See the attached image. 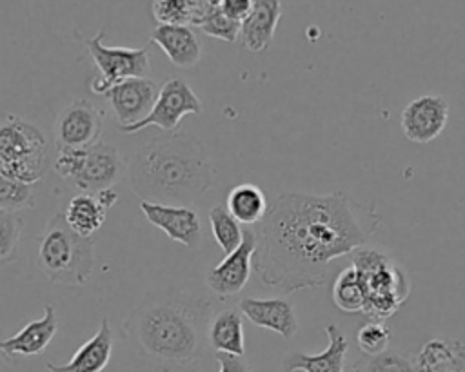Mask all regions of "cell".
<instances>
[{
  "instance_id": "1",
  "label": "cell",
  "mask_w": 465,
  "mask_h": 372,
  "mask_svg": "<svg viewBox=\"0 0 465 372\" xmlns=\"http://www.w3.org/2000/svg\"><path fill=\"white\" fill-rule=\"evenodd\" d=\"M381 214L343 191L282 192L256 223L252 267L260 281L285 294L323 287L332 259L365 247Z\"/></svg>"
},
{
  "instance_id": "2",
  "label": "cell",
  "mask_w": 465,
  "mask_h": 372,
  "mask_svg": "<svg viewBox=\"0 0 465 372\" xmlns=\"http://www.w3.org/2000/svg\"><path fill=\"white\" fill-rule=\"evenodd\" d=\"M211 301L169 289L149 292L125 321L138 352L158 365H189L207 350Z\"/></svg>"
},
{
  "instance_id": "3",
  "label": "cell",
  "mask_w": 465,
  "mask_h": 372,
  "mask_svg": "<svg viewBox=\"0 0 465 372\" xmlns=\"http://www.w3.org/2000/svg\"><path fill=\"white\" fill-rule=\"evenodd\" d=\"M127 178L140 200L187 205L213 187V162L196 136L173 132L142 145L129 162Z\"/></svg>"
},
{
  "instance_id": "4",
  "label": "cell",
  "mask_w": 465,
  "mask_h": 372,
  "mask_svg": "<svg viewBox=\"0 0 465 372\" xmlns=\"http://www.w3.org/2000/svg\"><path fill=\"white\" fill-rule=\"evenodd\" d=\"M36 267L53 283L85 285L94 269V240L76 234L56 212L38 238Z\"/></svg>"
},
{
  "instance_id": "5",
  "label": "cell",
  "mask_w": 465,
  "mask_h": 372,
  "mask_svg": "<svg viewBox=\"0 0 465 372\" xmlns=\"http://www.w3.org/2000/svg\"><path fill=\"white\" fill-rule=\"evenodd\" d=\"M352 265L363 279V314L371 319L392 316L409 298V276L385 250L361 247L352 252Z\"/></svg>"
},
{
  "instance_id": "6",
  "label": "cell",
  "mask_w": 465,
  "mask_h": 372,
  "mask_svg": "<svg viewBox=\"0 0 465 372\" xmlns=\"http://www.w3.org/2000/svg\"><path fill=\"white\" fill-rule=\"evenodd\" d=\"M47 171V142L44 132L18 118L0 122V172L11 180L33 185Z\"/></svg>"
},
{
  "instance_id": "7",
  "label": "cell",
  "mask_w": 465,
  "mask_h": 372,
  "mask_svg": "<svg viewBox=\"0 0 465 372\" xmlns=\"http://www.w3.org/2000/svg\"><path fill=\"white\" fill-rule=\"evenodd\" d=\"M56 174L80 192H100L111 189L125 172L124 160L114 145L96 142L80 149H58L54 160Z\"/></svg>"
},
{
  "instance_id": "8",
  "label": "cell",
  "mask_w": 465,
  "mask_h": 372,
  "mask_svg": "<svg viewBox=\"0 0 465 372\" xmlns=\"http://www.w3.org/2000/svg\"><path fill=\"white\" fill-rule=\"evenodd\" d=\"M87 51L100 71V78L91 82V91L105 94L113 85L127 78H142L149 73L147 47H111L104 44V31L85 42Z\"/></svg>"
},
{
  "instance_id": "9",
  "label": "cell",
  "mask_w": 465,
  "mask_h": 372,
  "mask_svg": "<svg viewBox=\"0 0 465 372\" xmlns=\"http://www.w3.org/2000/svg\"><path fill=\"white\" fill-rule=\"evenodd\" d=\"M200 113H202V102L193 91V87L185 80L173 76L167 82H163L162 87L158 89V96L154 100L151 113L143 120L120 129L127 134H134L149 125H156L163 131H174L185 114H200Z\"/></svg>"
},
{
  "instance_id": "10",
  "label": "cell",
  "mask_w": 465,
  "mask_h": 372,
  "mask_svg": "<svg viewBox=\"0 0 465 372\" xmlns=\"http://www.w3.org/2000/svg\"><path fill=\"white\" fill-rule=\"evenodd\" d=\"M104 113L89 100L76 98L62 109L54 123L56 149H80L100 142Z\"/></svg>"
},
{
  "instance_id": "11",
  "label": "cell",
  "mask_w": 465,
  "mask_h": 372,
  "mask_svg": "<svg viewBox=\"0 0 465 372\" xmlns=\"http://www.w3.org/2000/svg\"><path fill=\"white\" fill-rule=\"evenodd\" d=\"M254 250L256 234L252 229H243L242 243L207 272L205 283L218 299H229L247 285L252 272Z\"/></svg>"
},
{
  "instance_id": "12",
  "label": "cell",
  "mask_w": 465,
  "mask_h": 372,
  "mask_svg": "<svg viewBox=\"0 0 465 372\" xmlns=\"http://www.w3.org/2000/svg\"><path fill=\"white\" fill-rule=\"evenodd\" d=\"M449 123V103L440 94H423L411 100L400 116L403 134L414 143H429Z\"/></svg>"
},
{
  "instance_id": "13",
  "label": "cell",
  "mask_w": 465,
  "mask_h": 372,
  "mask_svg": "<svg viewBox=\"0 0 465 372\" xmlns=\"http://www.w3.org/2000/svg\"><path fill=\"white\" fill-rule=\"evenodd\" d=\"M140 210L151 225L163 230L173 241H178L189 249L200 245L202 221L193 207L140 200Z\"/></svg>"
},
{
  "instance_id": "14",
  "label": "cell",
  "mask_w": 465,
  "mask_h": 372,
  "mask_svg": "<svg viewBox=\"0 0 465 372\" xmlns=\"http://www.w3.org/2000/svg\"><path fill=\"white\" fill-rule=\"evenodd\" d=\"M158 89L156 82L147 76L127 78L113 85L104 96L109 100L120 127H127L143 120L151 113Z\"/></svg>"
},
{
  "instance_id": "15",
  "label": "cell",
  "mask_w": 465,
  "mask_h": 372,
  "mask_svg": "<svg viewBox=\"0 0 465 372\" xmlns=\"http://www.w3.org/2000/svg\"><path fill=\"white\" fill-rule=\"evenodd\" d=\"M238 310L252 325L276 332L283 339H291L298 332L294 305L287 298H242Z\"/></svg>"
},
{
  "instance_id": "16",
  "label": "cell",
  "mask_w": 465,
  "mask_h": 372,
  "mask_svg": "<svg viewBox=\"0 0 465 372\" xmlns=\"http://www.w3.org/2000/svg\"><path fill=\"white\" fill-rule=\"evenodd\" d=\"M329 343L320 354L291 352L282 361L283 372H343L345 370V354L349 350V339L343 330L329 323L325 327Z\"/></svg>"
},
{
  "instance_id": "17",
  "label": "cell",
  "mask_w": 465,
  "mask_h": 372,
  "mask_svg": "<svg viewBox=\"0 0 465 372\" xmlns=\"http://www.w3.org/2000/svg\"><path fill=\"white\" fill-rule=\"evenodd\" d=\"M56 330L58 319L54 307L51 303H45L44 316L40 319H33L27 325H24L15 336L0 339V352L7 359H13L15 356H38L53 341Z\"/></svg>"
},
{
  "instance_id": "18",
  "label": "cell",
  "mask_w": 465,
  "mask_h": 372,
  "mask_svg": "<svg viewBox=\"0 0 465 372\" xmlns=\"http://www.w3.org/2000/svg\"><path fill=\"white\" fill-rule=\"evenodd\" d=\"M113 354V330L104 318L96 334L76 348L65 363H47V372H102Z\"/></svg>"
},
{
  "instance_id": "19",
  "label": "cell",
  "mask_w": 465,
  "mask_h": 372,
  "mask_svg": "<svg viewBox=\"0 0 465 372\" xmlns=\"http://www.w3.org/2000/svg\"><path fill=\"white\" fill-rule=\"evenodd\" d=\"M282 18V0H254L249 16L242 22L240 36L247 51L262 53L272 44Z\"/></svg>"
},
{
  "instance_id": "20",
  "label": "cell",
  "mask_w": 465,
  "mask_h": 372,
  "mask_svg": "<svg viewBox=\"0 0 465 372\" xmlns=\"http://www.w3.org/2000/svg\"><path fill=\"white\" fill-rule=\"evenodd\" d=\"M151 40L167 54L173 65L189 69L198 64L202 45L189 25H162L151 31Z\"/></svg>"
},
{
  "instance_id": "21",
  "label": "cell",
  "mask_w": 465,
  "mask_h": 372,
  "mask_svg": "<svg viewBox=\"0 0 465 372\" xmlns=\"http://www.w3.org/2000/svg\"><path fill=\"white\" fill-rule=\"evenodd\" d=\"M416 372H465V345L450 338H432L414 357Z\"/></svg>"
},
{
  "instance_id": "22",
  "label": "cell",
  "mask_w": 465,
  "mask_h": 372,
  "mask_svg": "<svg viewBox=\"0 0 465 372\" xmlns=\"http://www.w3.org/2000/svg\"><path fill=\"white\" fill-rule=\"evenodd\" d=\"M207 345L214 352L243 356L245 339L242 314L238 308L227 307L211 316L207 327Z\"/></svg>"
},
{
  "instance_id": "23",
  "label": "cell",
  "mask_w": 465,
  "mask_h": 372,
  "mask_svg": "<svg viewBox=\"0 0 465 372\" xmlns=\"http://www.w3.org/2000/svg\"><path fill=\"white\" fill-rule=\"evenodd\" d=\"M105 212H107V207L100 201L98 196L80 192L71 198L64 216L69 227L76 234L91 238L102 227L105 220Z\"/></svg>"
},
{
  "instance_id": "24",
  "label": "cell",
  "mask_w": 465,
  "mask_h": 372,
  "mask_svg": "<svg viewBox=\"0 0 465 372\" xmlns=\"http://www.w3.org/2000/svg\"><path fill=\"white\" fill-rule=\"evenodd\" d=\"M225 205L234 220L245 225L260 223L269 207L263 191L254 183H240L232 187L227 194Z\"/></svg>"
},
{
  "instance_id": "25",
  "label": "cell",
  "mask_w": 465,
  "mask_h": 372,
  "mask_svg": "<svg viewBox=\"0 0 465 372\" xmlns=\"http://www.w3.org/2000/svg\"><path fill=\"white\" fill-rule=\"evenodd\" d=\"M332 301L343 312H363L365 287L354 265L343 269L332 283Z\"/></svg>"
},
{
  "instance_id": "26",
  "label": "cell",
  "mask_w": 465,
  "mask_h": 372,
  "mask_svg": "<svg viewBox=\"0 0 465 372\" xmlns=\"http://www.w3.org/2000/svg\"><path fill=\"white\" fill-rule=\"evenodd\" d=\"M209 225L214 236V241L223 250V254H231L242 243L243 229L240 227V221H236L234 216L227 210V207L223 205L211 207Z\"/></svg>"
},
{
  "instance_id": "27",
  "label": "cell",
  "mask_w": 465,
  "mask_h": 372,
  "mask_svg": "<svg viewBox=\"0 0 465 372\" xmlns=\"http://www.w3.org/2000/svg\"><path fill=\"white\" fill-rule=\"evenodd\" d=\"M151 11L162 25H196L203 9L189 0H153Z\"/></svg>"
},
{
  "instance_id": "28",
  "label": "cell",
  "mask_w": 465,
  "mask_h": 372,
  "mask_svg": "<svg viewBox=\"0 0 465 372\" xmlns=\"http://www.w3.org/2000/svg\"><path fill=\"white\" fill-rule=\"evenodd\" d=\"M196 27H200L207 36L223 40V42H236L240 36L242 24L231 20L218 4H207L196 22Z\"/></svg>"
},
{
  "instance_id": "29",
  "label": "cell",
  "mask_w": 465,
  "mask_h": 372,
  "mask_svg": "<svg viewBox=\"0 0 465 372\" xmlns=\"http://www.w3.org/2000/svg\"><path fill=\"white\" fill-rule=\"evenodd\" d=\"M351 368L352 372H416L414 359L396 348H387L378 356H367L365 359L351 365Z\"/></svg>"
},
{
  "instance_id": "30",
  "label": "cell",
  "mask_w": 465,
  "mask_h": 372,
  "mask_svg": "<svg viewBox=\"0 0 465 372\" xmlns=\"http://www.w3.org/2000/svg\"><path fill=\"white\" fill-rule=\"evenodd\" d=\"M24 221L18 212L0 209V265L18 258Z\"/></svg>"
},
{
  "instance_id": "31",
  "label": "cell",
  "mask_w": 465,
  "mask_h": 372,
  "mask_svg": "<svg viewBox=\"0 0 465 372\" xmlns=\"http://www.w3.org/2000/svg\"><path fill=\"white\" fill-rule=\"evenodd\" d=\"M392 330L383 319H372L358 328L356 343L365 356H378L391 348Z\"/></svg>"
},
{
  "instance_id": "32",
  "label": "cell",
  "mask_w": 465,
  "mask_h": 372,
  "mask_svg": "<svg viewBox=\"0 0 465 372\" xmlns=\"http://www.w3.org/2000/svg\"><path fill=\"white\" fill-rule=\"evenodd\" d=\"M35 205L33 185L16 181L0 172V209L15 210L31 209Z\"/></svg>"
},
{
  "instance_id": "33",
  "label": "cell",
  "mask_w": 465,
  "mask_h": 372,
  "mask_svg": "<svg viewBox=\"0 0 465 372\" xmlns=\"http://www.w3.org/2000/svg\"><path fill=\"white\" fill-rule=\"evenodd\" d=\"M218 5L231 20L242 24L249 16L254 0H220Z\"/></svg>"
},
{
  "instance_id": "34",
  "label": "cell",
  "mask_w": 465,
  "mask_h": 372,
  "mask_svg": "<svg viewBox=\"0 0 465 372\" xmlns=\"http://www.w3.org/2000/svg\"><path fill=\"white\" fill-rule=\"evenodd\" d=\"M214 359L218 361V372H252L243 356H232L225 352H214Z\"/></svg>"
},
{
  "instance_id": "35",
  "label": "cell",
  "mask_w": 465,
  "mask_h": 372,
  "mask_svg": "<svg viewBox=\"0 0 465 372\" xmlns=\"http://www.w3.org/2000/svg\"><path fill=\"white\" fill-rule=\"evenodd\" d=\"M191 4H194L196 7H200V9H203L207 4H209V0H189Z\"/></svg>"
},
{
  "instance_id": "36",
  "label": "cell",
  "mask_w": 465,
  "mask_h": 372,
  "mask_svg": "<svg viewBox=\"0 0 465 372\" xmlns=\"http://www.w3.org/2000/svg\"><path fill=\"white\" fill-rule=\"evenodd\" d=\"M343 372H352V368L351 367H345V370Z\"/></svg>"
},
{
  "instance_id": "37",
  "label": "cell",
  "mask_w": 465,
  "mask_h": 372,
  "mask_svg": "<svg viewBox=\"0 0 465 372\" xmlns=\"http://www.w3.org/2000/svg\"><path fill=\"white\" fill-rule=\"evenodd\" d=\"M209 2H211V4H218L220 0H209Z\"/></svg>"
}]
</instances>
